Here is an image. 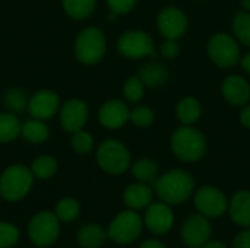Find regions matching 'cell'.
I'll return each mask as SVG.
<instances>
[{
  "instance_id": "26",
  "label": "cell",
  "mask_w": 250,
  "mask_h": 248,
  "mask_svg": "<svg viewBox=\"0 0 250 248\" xmlns=\"http://www.w3.org/2000/svg\"><path fill=\"white\" fill-rule=\"evenodd\" d=\"M59 164L57 159L50 155H41L37 159H34L31 165V171L35 178L38 180H48L57 172Z\"/></svg>"
},
{
  "instance_id": "40",
  "label": "cell",
  "mask_w": 250,
  "mask_h": 248,
  "mask_svg": "<svg viewBox=\"0 0 250 248\" xmlns=\"http://www.w3.org/2000/svg\"><path fill=\"white\" fill-rule=\"evenodd\" d=\"M240 66H242V69L248 73V75H250V51L249 53H246L245 56H242L240 57Z\"/></svg>"
},
{
  "instance_id": "30",
  "label": "cell",
  "mask_w": 250,
  "mask_h": 248,
  "mask_svg": "<svg viewBox=\"0 0 250 248\" xmlns=\"http://www.w3.org/2000/svg\"><path fill=\"white\" fill-rule=\"evenodd\" d=\"M145 85L141 80V77L136 76H130L125 85H123V96L129 101V102H139L144 98L145 94Z\"/></svg>"
},
{
  "instance_id": "24",
  "label": "cell",
  "mask_w": 250,
  "mask_h": 248,
  "mask_svg": "<svg viewBox=\"0 0 250 248\" xmlns=\"http://www.w3.org/2000/svg\"><path fill=\"white\" fill-rule=\"evenodd\" d=\"M130 172L138 181L151 183L155 181V178L158 177V165L155 161L144 158L136 161L133 165H130Z\"/></svg>"
},
{
  "instance_id": "7",
  "label": "cell",
  "mask_w": 250,
  "mask_h": 248,
  "mask_svg": "<svg viewBox=\"0 0 250 248\" xmlns=\"http://www.w3.org/2000/svg\"><path fill=\"white\" fill-rule=\"evenodd\" d=\"M107 50V41L101 29L95 26L85 28L76 38L75 56L83 64L98 63Z\"/></svg>"
},
{
  "instance_id": "19",
  "label": "cell",
  "mask_w": 250,
  "mask_h": 248,
  "mask_svg": "<svg viewBox=\"0 0 250 248\" xmlns=\"http://www.w3.org/2000/svg\"><path fill=\"white\" fill-rule=\"evenodd\" d=\"M230 218L234 224L243 228H250V191L240 190L233 194L229 202Z\"/></svg>"
},
{
  "instance_id": "32",
  "label": "cell",
  "mask_w": 250,
  "mask_h": 248,
  "mask_svg": "<svg viewBox=\"0 0 250 248\" xmlns=\"http://www.w3.org/2000/svg\"><path fill=\"white\" fill-rule=\"evenodd\" d=\"M155 120V113L148 105H138L130 110L129 121H132L136 127H149Z\"/></svg>"
},
{
  "instance_id": "5",
  "label": "cell",
  "mask_w": 250,
  "mask_h": 248,
  "mask_svg": "<svg viewBox=\"0 0 250 248\" xmlns=\"http://www.w3.org/2000/svg\"><path fill=\"white\" fill-rule=\"evenodd\" d=\"M97 164L111 175H120L130 168V152L125 143L116 139L104 140L97 151Z\"/></svg>"
},
{
  "instance_id": "34",
  "label": "cell",
  "mask_w": 250,
  "mask_h": 248,
  "mask_svg": "<svg viewBox=\"0 0 250 248\" xmlns=\"http://www.w3.org/2000/svg\"><path fill=\"white\" fill-rule=\"evenodd\" d=\"M4 104L9 110L15 111V113H21L25 110V107H28V102H26V96H25V92L21 91V89H9L6 92V96H4Z\"/></svg>"
},
{
  "instance_id": "2",
  "label": "cell",
  "mask_w": 250,
  "mask_h": 248,
  "mask_svg": "<svg viewBox=\"0 0 250 248\" xmlns=\"http://www.w3.org/2000/svg\"><path fill=\"white\" fill-rule=\"evenodd\" d=\"M170 146L176 158L183 162H196L207 152V137L195 126H180L171 134Z\"/></svg>"
},
{
  "instance_id": "3",
  "label": "cell",
  "mask_w": 250,
  "mask_h": 248,
  "mask_svg": "<svg viewBox=\"0 0 250 248\" xmlns=\"http://www.w3.org/2000/svg\"><path fill=\"white\" fill-rule=\"evenodd\" d=\"M34 174L31 168L15 164L7 167L0 175V196L10 203L19 202L31 191Z\"/></svg>"
},
{
  "instance_id": "41",
  "label": "cell",
  "mask_w": 250,
  "mask_h": 248,
  "mask_svg": "<svg viewBox=\"0 0 250 248\" xmlns=\"http://www.w3.org/2000/svg\"><path fill=\"white\" fill-rule=\"evenodd\" d=\"M201 248H227V246L223 241H220V240H209Z\"/></svg>"
},
{
  "instance_id": "38",
  "label": "cell",
  "mask_w": 250,
  "mask_h": 248,
  "mask_svg": "<svg viewBox=\"0 0 250 248\" xmlns=\"http://www.w3.org/2000/svg\"><path fill=\"white\" fill-rule=\"evenodd\" d=\"M240 123L250 129V104H246L243 105L242 111H240Z\"/></svg>"
},
{
  "instance_id": "17",
  "label": "cell",
  "mask_w": 250,
  "mask_h": 248,
  "mask_svg": "<svg viewBox=\"0 0 250 248\" xmlns=\"http://www.w3.org/2000/svg\"><path fill=\"white\" fill-rule=\"evenodd\" d=\"M59 108V96L56 92L44 89L37 92L28 102V110L31 115L37 120L51 118Z\"/></svg>"
},
{
  "instance_id": "13",
  "label": "cell",
  "mask_w": 250,
  "mask_h": 248,
  "mask_svg": "<svg viewBox=\"0 0 250 248\" xmlns=\"http://www.w3.org/2000/svg\"><path fill=\"white\" fill-rule=\"evenodd\" d=\"M144 225L155 235H166L174 225L173 209L164 202H152L145 209Z\"/></svg>"
},
{
  "instance_id": "37",
  "label": "cell",
  "mask_w": 250,
  "mask_h": 248,
  "mask_svg": "<svg viewBox=\"0 0 250 248\" xmlns=\"http://www.w3.org/2000/svg\"><path fill=\"white\" fill-rule=\"evenodd\" d=\"M231 248H250V229H245L237 234L233 240Z\"/></svg>"
},
{
  "instance_id": "42",
  "label": "cell",
  "mask_w": 250,
  "mask_h": 248,
  "mask_svg": "<svg viewBox=\"0 0 250 248\" xmlns=\"http://www.w3.org/2000/svg\"><path fill=\"white\" fill-rule=\"evenodd\" d=\"M242 4H243L245 10H249L250 12V0H242Z\"/></svg>"
},
{
  "instance_id": "22",
  "label": "cell",
  "mask_w": 250,
  "mask_h": 248,
  "mask_svg": "<svg viewBox=\"0 0 250 248\" xmlns=\"http://www.w3.org/2000/svg\"><path fill=\"white\" fill-rule=\"evenodd\" d=\"M138 76L146 88H158L168 79V70L161 63H148L141 67Z\"/></svg>"
},
{
  "instance_id": "23",
  "label": "cell",
  "mask_w": 250,
  "mask_h": 248,
  "mask_svg": "<svg viewBox=\"0 0 250 248\" xmlns=\"http://www.w3.org/2000/svg\"><path fill=\"white\" fill-rule=\"evenodd\" d=\"M54 213L62 224H72L81 215V203L73 197H63L57 202Z\"/></svg>"
},
{
  "instance_id": "12",
  "label": "cell",
  "mask_w": 250,
  "mask_h": 248,
  "mask_svg": "<svg viewBox=\"0 0 250 248\" xmlns=\"http://www.w3.org/2000/svg\"><path fill=\"white\" fill-rule=\"evenodd\" d=\"M212 227L207 216L190 215L182 225V240L189 248H201L211 240Z\"/></svg>"
},
{
  "instance_id": "18",
  "label": "cell",
  "mask_w": 250,
  "mask_h": 248,
  "mask_svg": "<svg viewBox=\"0 0 250 248\" xmlns=\"http://www.w3.org/2000/svg\"><path fill=\"white\" fill-rule=\"evenodd\" d=\"M154 199V190L148 186V183H133L123 191V203L127 209L142 210L146 209Z\"/></svg>"
},
{
  "instance_id": "36",
  "label": "cell",
  "mask_w": 250,
  "mask_h": 248,
  "mask_svg": "<svg viewBox=\"0 0 250 248\" xmlns=\"http://www.w3.org/2000/svg\"><path fill=\"white\" fill-rule=\"evenodd\" d=\"M160 51H161V56L164 58H176L179 54H180V47H179V42L177 39H166L161 47H160Z\"/></svg>"
},
{
  "instance_id": "10",
  "label": "cell",
  "mask_w": 250,
  "mask_h": 248,
  "mask_svg": "<svg viewBox=\"0 0 250 248\" xmlns=\"http://www.w3.org/2000/svg\"><path fill=\"white\" fill-rule=\"evenodd\" d=\"M195 206L198 212L207 218H220L227 212L229 202L220 189L204 186L195 193Z\"/></svg>"
},
{
  "instance_id": "20",
  "label": "cell",
  "mask_w": 250,
  "mask_h": 248,
  "mask_svg": "<svg viewBox=\"0 0 250 248\" xmlns=\"http://www.w3.org/2000/svg\"><path fill=\"white\" fill-rule=\"evenodd\" d=\"M107 240V229L98 224H86L76 234V243L81 248H101Z\"/></svg>"
},
{
  "instance_id": "11",
  "label": "cell",
  "mask_w": 250,
  "mask_h": 248,
  "mask_svg": "<svg viewBox=\"0 0 250 248\" xmlns=\"http://www.w3.org/2000/svg\"><path fill=\"white\" fill-rule=\"evenodd\" d=\"M189 26L186 13L176 7L167 6L157 16V28L164 39H179L182 38Z\"/></svg>"
},
{
  "instance_id": "9",
  "label": "cell",
  "mask_w": 250,
  "mask_h": 248,
  "mask_svg": "<svg viewBox=\"0 0 250 248\" xmlns=\"http://www.w3.org/2000/svg\"><path fill=\"white\" fill-rule=\"evenodd\" d=\"M117 50L122 56L127 58H144L154 54V38L145 31L132 29L120 35L117 41Z\"/></svg>"
},
{
  "instance_id": "35",
  "label": "cell",
  "mask_w": 250,
  "mask_h": 248,
  "mask_svg": "<svg viewBox=\"0 0 250 248\" xmlns=\"http://www.w3.org/2000/svg\"><path fill=\"white\" fill-rule=\"evenodd\" d=\"M136 3L138 0H107V6L116 15L129 13L136 6Z\"/></svg>"
},
{
  "instance_id": "8",
  "label": "cell",
  "mask_w": 250,
  "mask_h": 248,
  "mask_svg": "<svg viewBox=\"0 0 250 248\" xmlns=\"http://www.w3.org/2000/svg\"><path fill=\"white\" fill-rule=\"evenodd\" d=\"M208 56L218 67H233L242 57L239 41L227 32H217L209 38Z\"/></svg>"
},
{
  "instance_id": "25",
  "label": "cell",
  "mask_w": 250,
  "mask_h": 248,
  "mask_svg": "<svg viewBox=\"0 0 250 248\" xmlns=\"http://www.w3.org/2000/svg\"><path fill=\"white\" fill-rule=\"evenodd\" d=\"M50 130L42 120H29L22 126V136L31 143H42L48 139Z\"/></svg>"
},
{
  "instance_id": "28",
  "label": "cell",
  "mask_w": 250,
  "mask_h": 248,
  "mask_svg": "<svg viewBox=\"0 0 250 248\" xmlns=\"http://www.w3.org/2000/svg\"><path fill=\"white\" fill-rule=\"evenodd\" d=\"M97 0H63L66 13L73 19H85L95 9Z\"/></svg>"
},
{
  "instance_id": "27",
  "label": "cell",
  "mask_w": 250,
  "mask_h": 248,
  "mask_svg": "<svg viewBox=\"0 0 250 248\" xmlns=\"http://www.w3.org/2000/svg\"><path fill=\"white\" fill-rule=\"evenodd\" d=\"M22 133V126L19 120L12 114H0V143H7L15 140Z\"/></svg>"
},
{
  "instance_id": "31",
  "label": "cell",
  "mask_w": 250,
  "mask_h": 248,
  "mask_svg": "<svg viewBox=\"0 0 250 248\" xmlns=\"http://www.w3.org/2000/svg\"><path fill=\"white\" fill-rule=\"evenodd\" d=\"M21 240L19 228L6 221H0V248H13Z\"/></svg>"
},
{
  "instance_id": "43",
  "label": "cell",
  "mask_w": 250,
  "mask_h": 248,
  "mask_svg": "<svg viewBox=\"0 0 250 248\" xmlns=\"http://www.w3.org/2000/svg\"><path fill=\"white\" fill-rule=\"evenodd\" d=\"M42 248H50V247H42Z\"/></svg>"
},
{
  "instance_id": "4",
  "label": "cell",
  "mask_w": 250,
  "mask_h": 248,
  "mask_svg": "<svg viewBox=\"0 0 250 248\" xmlns=\"http://www.w3.org/2000/svg\"><path fill=\"white\" fill-rule=\"evenodd\" d=\"M62 231V222L54 212L40 210L28 222L26 234L32 246L38 248L51 247L57 243Z\"/></svg>"
},
{
  "instance_id": "1",
  "label": "cell",
  "mask_w": 250,
  "mask_h": 248,
  "mask_svg": "<svg viewBox=\"0 0 250 248\" xmlns=\"http://www.w3.org/2000/svg\"><path fill=\"white\" fill-rule=\"evenodd\" d=\"M195 190L193 177L185 170H171L157 178L154 191L167 205H182L190 199Z\"/></svg>"
},
{
  "instance_id": "29",
  "label": "cell",
  "mask_w": 250,
  "mask_h": 248,
  "mask_svg": "<svg viewBox=\"0 0 250 248\" xmlns=\"http://www.w3.org/2000/svg\"><path fill=\"white\" fill-rule=\"evenodd\" d=\"M233 32L239 42L250 47V12H239L233 19Z\"/></svg>"
},
{
  "instance_id": "21",
  "label": "cell",
  "mask_w": 250,
  "mask_h": 248,
  "mask_svg": "<svg viewBox=\"0 0 250 248\" xmlns=\"http://www.w3.org/2000/svg\"><path fill=\"white\" fill-rule=\"evenodd\" d=\"M202 115V105L195 96H185L176 104V117L183 126H195Z\"/></svg>"
},
{
  "instance_id": "15",
  "label": "cell",
  "mask_w": 250,
  "mask_h": 248,
  "mask_svg": "<svg viewBox=\"0 0 250 248\" xmlns=\"http://www.w3.org/2000/svg\"><path fill=\"white\" fill-rule=\"evenodd\" d=\"M221 94L229 104L234 107H243L250 101L249 82L240 75H230L223 80Z\"/></svg>"
},
{
  "instance_id": "39",
  "label": "cell",
  "mask_w": 250,
  "mask_h": 248,
  "mask_svg": "<svg viewBox=\"0 0 250 248\" xmlns=\"http://www.w3.org/2000/svg\"><path fill=\"white\" fill-rule=\"evenodd\" d=\"M139 248H167V247H166V244H164V243H161V241H158V240H155V238H148V240H145V241H142V243H141Z\"/></svg>"
},
{
  "instance_id": "33",
  "label": "cell",
  "mask_w": 250,
  "mask_h": 248,
  "mask_svg": "<svg viewBox=\"0 0 250 248\" xmlns=\"http://www.w3.org/2000/svg\"><path fill=\"white\" fill-rule=\"evenodd\" d=\"M72 148L76 153L79 155H86L92 151L94 148V137L88 133V132H83V130H78L73 133L72 136Z\"/></svg>"
},
{
  "instance_id": "16",
  "label": "cell",
  "mask_w": 250,
  "mask_h": 248,
  "mask_svg": "<svg viewBox=\"0 0 250 248\" xmlns=\"http://www.w3.org/2000/svg\"><path fill=\"white\" fill-rule=\"evenodd\" d=\"M129 117H130L129 107L120 99H110L104 102L98 113V120L101 126L111 130L123 127L129 121Z\"/></svg>"
},
{
  "instance_id": "14",
  "label": "cell",
  "mask_w": 250,
  "mask_h": 248,
  "mask_svg": "<svg viewBox=\"0 0 250 248\" xmlns=\"http://www.w3.org/2000/svg\"><path fill=\"white\" fill-rule=\"evenodd\" d=\"M88 121V105L82 99H69L60 111V123L66 132H78Z\"/></svg>"
},
{
  "instance_id": "6",
  "label": "cell",
  "mask_w": 250,
  "mask_h": 248,
  "mask_svg": "<svg viewBox=\"0 0 250 248\" xmlns=\"http://www.w3.org/2000/svg\"><path fill=\"white\" fill-rule=\"evenodd\" d=\"M144 229V219L136 210L127 209L117 213L110 222L107 232L108 238L119 246H129L135 243Z\"/></svg>"
}]
</instances>
